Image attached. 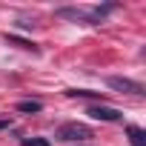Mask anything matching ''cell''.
Here are the masks:
<instances>
[{
  "label": "cell",
  "mask_w": 146,
  "mask_h": 146,
  "mask_svg": "<svg viewBox=\"0 0 146 146\" xmlns=\"http://www.w3.org/2000/svg\"><path fill=\"white\" fill-rule=\"evenodd\" d=\"M40 109H43L40 100H20V103H17V112H26V115H35V112H40Z\"/></svg>",
  "instance_id": "7"
},
{
  "label": "cell",
  "mask_w": 146,
  "mask_h": 146,
  "mask_svg": "<svg viewBox=\"0 0 146 146\" xmlns=\"http://www.w3.org/2000/svg\"><path fill=\"white\" fill-rule=\"evenodd\" d=\"M115 92H120V95H143V86L137 83V80H129V78H109L106 80Z\"/></svg>",
  "instance_id": "3"
},
{
  "label": "cell",
  "mask_w": 146,
  "mask_h": 146,
  "mask_svg": "<svg viewBox=\"0 0 146 146\" xmlns=\"http://www.w3.org/2000/svg\"><path fill=\"white\" fill-rule=\"evenodd\" d=\"M23 146H52V140H46V137H26Z\"/></svg>",
  "instance_id": "8"
},
{
  "label": "cell",
  "mask_w": 146,
  "mask_h": 146,
  "mask_svg": "<svg viewBox=\"0 0 146 146\" xmlns=\"http://www.w3.org/2000/svg\"><path fill=\"white\" fill-rule=\"evenodd\" d=\"M112 6H95V9H72V6H63V9H57V17H63V20H75V23H83V26H98L103 17H106V12H109Z\"/></svg>",
  "instance_id": "1"
},
{
  "label": "cell",
  "mask_w": 146,
  "mask_h": 146,
  "mask_svg": "<svg viewBox=\"0 0 146 146\" xmlns=\"http://www.w3.org/2000/svg\"><path fill=\"white\" fill-rule=\"evenodd\" d=\"M54 137L57 140H63V143H83V140H89V137H95L92 135V129L86 126V123H63V126H57V132H54Z\"/></svg>",
  "instance_id": "2"
},
{
  "label": "cell",
  "mask_w": 146,
  "mask_h": 146,
  "mask_svg": "<svg viewBox=\"0 0 146 146\" xmlns=\"http://www.w3.org/2000/svg\"><path fill=\"white\" fill-rule=\"evenodd\" d=\"M12 126V120H0V129H9Z\"/></svg>",
  "instance_id": "9"
},
{
  "label": "cell",
  "mask_w": 146,
  "mask_h": 146,
  "mask_svg": "<svg viewBox=\"0 0 146 146\" xmlns=\"http://www.w3.org/2000/svg\"><path fill=\"white\" fill-rule=\"evenodd\" d=\"M6 43H12V46H17V49H26V52H40V49H37V43L23 40V37H17V35H6Z\"/></svg>",
  "instance_id": "5"
},
{
  "label": "cell",
  "mask_w": 146,
  "mask_h": 146,
  "mask_svg": "<svg viewBox=\"0 0 146 146\" xmlns=\"http://www.w3.org/2000/svg\"><path fill=\"white\" fill-rule=\"evenodd\" d=\"M86 115H92L95 120H106V123H115V120H120V117H123L117 109H112V106H103V103H95V106H89V112H86Z\"/></svg>",
  "instance_id": "4"
},
{
  "label": "cell",
  "mask_w": 146,
  "mask_h": 146,
  "mask_svg": "<svg viewBox=\"0 0 146 146\" xmlns=\"http://www.w3.org/2000/svg\"><path fill=\"white\" fill-rule=\"evenodd\" d=\"M126 135H129V143H132V146H146V132H143L140 126H129Z\"/></svg>",
  "instance_id": "6"
}]
</instances>
